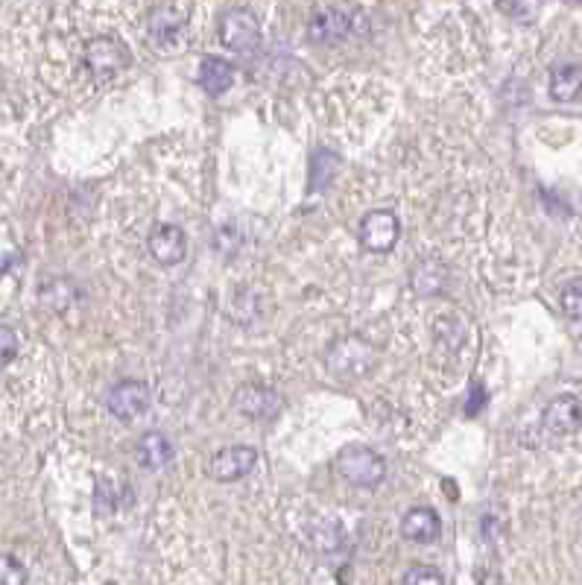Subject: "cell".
Segmentation results:
<instances>
[{"instance_id": "6da1fadb", "label": "cell", "mask_w": 582, "mask_h": 585, "mask_svg": "<svg viewBox=\"0 0 582 585\" xmlns=\"http://www.w3.org/2000/svg\"><path fill=\"white\" fill-rule=\"evenodd\" d=\"M372 360H375V351L360 337H343L325 354V366L337 378H363L372 369Z\"/></svg>"}, {"instance_id": "7a4b0ae2", "label": "cell", "mask_w": 582, "mask_h": 585, "mask_svg": "<svg viewBox=\"0 0 582 585\" xmlns=\"http://www.w3.org/2000/svg\"><path fill=\"white\" fill-rule=\"evenodd\" d=\"M337 471L354 483V486H363V489H372L384 480L387 474V463L372 451V448H360V445H351L346 448L340 457H337Z\"/></svg>"}, {"instance_id": "3957f363", "label": "cell", "mask_w": 582, "mask_h": 585, "mask_svg": "<svg viewBox=\"0 0 582 585\" xmlns=\"http://www.w3.org/2000/svg\"><path fill=\"white\" fill-rule=\"evenodd\" d=\"M220 39L223 44L234 50V53H246V50H255L261 44V27H258V18L249 12V9H229L223 15V24H220Z\"/></svg>"}, {"instance_id": "277c9868", "label": "cell", "mask_w": 582, "mask_h": 585, "mask_svg": "<svg viewBox=\"0 0 582 585\" xmlns=\"http://www.w3.org/2000/svg\"><path fill=\"white\" fill-rule=\"evenodd\" d=\"M398 234H401L398 214L389 208H378V211L366 214V220L360 226V240L369 252H389L398 243Z\"/></svg>"}, {"instance_id": "5b68a950", "label": "cell", "mask_w": 582, "mask_h": 585, "mask_svg": "<svg viewBox=\"0 0 582 585\" xmlns=\"http://www.w3.org/2000/svg\"><path fill=\"white\" fill-rule=\"evenodd\" d=\"M85 62H88V68H91L97 77L106 79L120 74V71L129 65V53H126V47H123L120 41L109 39V36H100V39L88 41V47H85Z\"/></svg>"}, {"instance_id": "8992f818", "label": "cell", "mask_w": 582, "mask_h": 585, "mask_svg": "<svg viewBox=\"0 0 582 585\" xmlns=\"http://www.w3.org/2000/svg\"><path fill=\"white\" fill-rule=\"evenodd\" d=\"M351 12L343 6H319L308 21V36L319 44H337L349 36Z\"/></svg>"}, {"instance_id": "52a82bcc", "label": "cell", "mask_w": 582, "mask_h": 585, "mask_svg": "<svg viewBox=\"0 0 582 585\" xmlns=\"http://www.w3.org/2000/svg\"><path fill=\"white\" fill-rule=\"evenodd\" d=\"M106 404H109V413L112 416L129 422V419H138L150 407V390L141 381H120L117 387L109 390Z\"/></svg>"}, {"instance_id": "ba28073f", "label": "cell", "mask_w": 582, "mask_h": 585, "mask_svg": "<svg viewBox=\"0 0 582 585\" xmlns=\"http://www.w3.org/2000/svg\"><path fill=\"white\" fill-rule=\"evenodd\" d=\"M258 460V451L249 445H234V448H223L220 454H214L208 474L220 483H234L240 477H246Z\"/></svg>"}, {"instance_id": "9c48e42d", "label": "cell", "mask_w": 582, "mask_h": 585, "mask_svg": "<svg viewBox=\"0 0 582 585\" xmlns=\"http://www.w3.org/2000/svg\"><path fill=\"white\" fill-rule=\"evenodd\" d=\"M544 428L553 436H571L582 428V401L574 395H559L544 407Z\"/></svg>"}, {"instance_id": "30bf717a", "label": "cell", "mask_w": 582, "mask_h": 585, "mask_svg": "<svg viewBox=\"0 0 582 585\" xmlns=\"http://www.w3.org/2000/svg\"><path fill=\"white\" fill-rule=\"evenodd\" d=\"M188 252V237L179 226H170V223H161L150 234V255L156 258L158 264L164 267H173L185 258Z\"/></svg>"}, {"instance_id": "8fae6325", "label": "cell", "mask_w": 582, "mask_h": 585, "mask_svg": "<svg viewBox=\"0 0 582 585\" xmlns=\"http://www.w3.org/2000/svg\"><path fill=\"white\" fill-rule=\"evenodd\" d=\"M188 15H191V6L188 3H167V6H158L150 15V36L158 44H173L176 36L185 30L188 24Z\"/></svg>"}, {"instance_id": "7c38bea8", "label": "cell", "mask_w": 582, "mask_h": 585, "mask_svg": "<svg viewBox=\"0 0 582 585\" xmlns=\"http://www.w3.org/2000/svg\"><path fill=\"white\" fill-rule=\"evenodd\" d=\"M234 407L249 416V419H270L278 413L281 407V398L278 392H272L270 387H261V384H249V387H240L234 395Z\"/></svg>"}, {"instance_id": "4fadbf2b", "label": "cell", "mask_w": 582, "mask_h": 585, "mask_svg": "<svg viewBox=\"0 0 582 585\" xmlns=\"http://www.w3.org/2000/svg\"><path fill=\"white\" fill-rule=\"evenodd\" d=\"M439 527H442V524H439V515L430 507H413L404 515V521H401L404 539L419 542V545L436 542V539H439Z\"/></svg>"}, {"instance_id": "5bb4252c", "label": "cell", "mask_w": 582, "mask_h": 585, "mask_svg": "<svg viewBox=\"0 0 582 585\" xmlns=\"http://www.w3.org/2000/svg\"><path fill=\"white\" fill-rule=\"evenodd\" d=\"M199 82H202V88L208 94L217 97V94H223V91L232 88L234 68L226 59H220V56H205L202 65H199Z\"/></svg>"}, {"instance_id": "9a60e30c", "label": "cell", "mask_w": 582, "mask_h": 585, "mask_svg": "<svg viewBox=\"0 0 582 585\" xmlns=\"http://www.w3.org/2000/svg\"><path fill=\"white\" fill-rule=\"evenodd\" d=\"M173 460V445H170V439L164 436V433H147V436H141V442H138V463L144 468H164L167 463Z\"/></svg>"}, {"instance_id": "2e32d148", "label": "cell", "mask_w": 582, "mask_h": 585, "mask_svg": "<svg viewBox=\"0 0 582 585\" xmlns=\"http://www.w3.org/2000/svg\"><path fill=\"white\" fill-rule=\"evenodd\" d=\"M582 91V65H559L550 74V97L559 103L574 100Z\"/></svg>"}, {"instance_id": "e0dca14e", "label": "cell", "mask_w": 582, "mask_h": 585, "mask_svg": "<svg viewBox=\"0 0 582 585\" xmlns=\"http://www.w3.org/2000/svg\"><path fill=\"white\" fill-rule=\"evenodd\" d=\"M343 527H340V521H334V518H313L311 524H308V539H311V545L316 550H322V553H331V550H337V547L343 545Z\"/></svg>"}, {"instance_id": "ac0fdd59", "label": "cell", "mask_w": 582, "mask_h": 585, "mask_svg": "<svg viewBox=\"0 0 582 585\" xmlns=\"http://www.w3.org/2000/svg\"><path fill=\"white\" fill-rule=\"evenodd\" d=\"M562 311L571 319H582V278H574L562 287Z\"/></svg>"}, {"instance_id": "d6986e66", "label": "cell", "mask_w": 582, "mask_h": 585, "mask_svg": "<svg viewBox=\"0 0 582 585\" xmlns=\"http://www.w3.org/2000/svg\"><path fill=\"white\" fill-rule=\"evenodd\" d=\"M0 585H27V568L12 556H0Z\"/></svg>"}, {"instance_id": "ffe728a7", "label": "cell", "mask_w": 582, "mask_h": 585, "mask_svg": "<svg viewBox=\"0 0 582 585\" xmlns=\"http://www.w3.org/2000/svg\"><path fill=\"white\" fill-rule=\"evenodd\" d=\"M404 585H445L442 574L436 568H427V565H413L407 574H404Z\"/></svg>"}, {"instance_id": "44dd1931", "label": "cell", "mask_w": 582, "mask_h": 585, "mask_svg": "<svg viewBox=\"0 0 582 585\" xmlns=\"http://www.w3.org/2000/svg\"><path fill=\"white\" fill-rule=\"evenodd\" d=\"M15 354H18V337H15V331L0 325V369L9 366L15 360Z\"/></svg>"}, {"instance_id": "7402d4cb", "label": "cell", "mask_w": 582, "mask_h": 585, "mask_svg": "<svg viewBox=\"0 0 582 585\" xmlns=\"http://www.w3.org/2000/svg\"><path fill=\"white\" fill-rule=\"evenodd\" d=\"M486 404V392H483V387H474L471 390V401L466 404V413L468 416H477V410Z\"/></svg>"}]
</instances>
